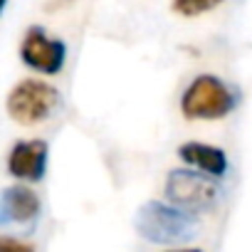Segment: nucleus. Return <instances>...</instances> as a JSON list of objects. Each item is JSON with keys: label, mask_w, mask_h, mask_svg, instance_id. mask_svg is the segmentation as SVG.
<instances>
[{"label": "nucleus", "mask_w": 252, "mask_h": 252, "mask_svg": "<svg viewBox=\"0 0 252 252\" xmlns=\"http://www.w3.org/2000/svg\"><path fill=\"white\" fill-rule=\"evenodd\" d=\"M136 232L154 242V245H188L195 240L198 227L193 220V213L173 205V203H161V200H149L136 210Z\"/></svg>", "instance_id": "f257e3e1"}, {"label": "nucleus", "mask_w": 252, "mask_h": 252, "mask_svg": "<svg viewBox=\"0 0 252 252\" xmlns=\"http://www.w3.org/2000/svg\"><path fill=\"white\" fill-rule=\"evenodd\" d=\"M237 104L235 92L218 77L213 74H200L195 77L183 96H181V111L186 119H225Z\"/></svg>", "instance_id": "f03ea898"}, {"label": "nucleus", "mask_w": 252, "mask_h": 252, "mask_svg": "<svg viewBox=\"0 0 252 252\" xmlns=\"http://www.w3.org/2000/svg\"><path fill=\"white\" fill-rule=\"evenodd\" d=\"M60 106V92L40 79H23L8 94L5 109L13 121L23 126H35L47 121Z\"/></svg>", "instance_id": "7ed1b4c3"}, {"label": "nucleus", "mask_w": 252, "mask_h": 252, "mask_svg": "<svg viewBox=\"0 0 252 252\" xmlns=\"http://www.w3.org/2000/svg\"><path fill=\"white\" fill-rule=\"evenodd\" d=\"M213 176L208 173H198L195 171H188V168H178V171H171L168 178H166V200L188 210V213H205L210 208H215L218 203V186L210 181Z\"/></svg>", "instance_id": "20e7f679"}, {"label": "nucleus", "mask_w": 252, "mask_h": 252, "mask_svg": "<svg viewBox=\"0 0 252 252\" xmlns=\"http://www.w3.org/2000/svg\"><path fill=\"white\" fill-rule=\"evenodd\" d=\"M42 213L40 198L25 186H10L0 198V227L15 235H32Z\"/></svg>", "instance_id": "39448f33"}, {"label": "nucleus", "mask_w": 252, "mask_h": 252, "mask_svg": "<svg viewBox=\"0 0 252 252\" xmlns=\"http://www.w3.org/2000/svg\"><path fill=\"white\" fill-rule=\"evenodd\" d=\"M23 62L40 74H60L67 60V47L62 40L50 37L42 28H30L20 45Z\"/></svg>", "instance_id": "423d86ee"}, {"label": "nucleus", "mask_w": 252, "mask_h": 252, "mask_svg": "<svg viewBox=\"0 0 252 252\" xmlns=\"http://www.w3.org/2000/svg\"><path fill=\"white\" fill-rule=\"evenodd\" d=\"M47 141L42 139H30V141H18L8 156V173L20 181H42L45 168H47Z\"/></svg>", "instance_id": "0eeeda50"}, {"label": "nucleus", "mask_w": 252, "mask_h": 252, "mask_svg": "<svg viewBox=\"0 0 252 252\" xmlns=\"http://www.w3.org/2000/svg\"><path fill=\"white\" fill-rule=\"evenodd\" d=\"M178 156L188 166H193V168H198V171H203L213 178H222L227 173V156H225L222 149L198 144V141H188L178 149Z\"/></svg>", "instance_id": "6e6552de"}, {"label": "nucleus", "mask_w": 252, "mask_h": 252, "mask_svg": "<svg viewBox=\"0 0 252 252\" xmlns=\"http://www.w3.org/2000/svg\"><path fill=\"white\" fill-rule=\"evenodd\" d=\"M222 0H173L171 8L173 13L183 15V18H195V15H203L213 8H218Z\"/></svg>", "instance_id": "1a4fd4ad"}]
</instances>
